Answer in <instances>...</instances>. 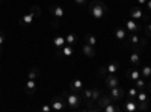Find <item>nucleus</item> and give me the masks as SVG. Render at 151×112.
I'll list each match as a JSON object with an SVG mask.
<instances>
[{
	"label": "nucleus",
	"instance_id": "39",
	"mask_svg": "<svg viewBox=\"0 0 151 112\" xmlns=\"http://www.w3.org/2000/svg\"><path fill=\"white\" fill-rule=\"evenodd\" d=\"M2 48H3V47H0V56H2Z\"/></svg>",
	"mask_w": 151,
	"mask_h": 112
},
{
	"label": "nucleus",
	"instance_id": "24",
	"mask_svg": "<svg viewBox=\"0 0 151 112\" xmlns=\"http://www.w3.org/2000/svg\"><path fill=\"white\" fill-rule=\"evenodd\" d=\"M65 41H67V44H70V46H76V44H77V35L73 33V32H70V33L65 36Z\"/></svg>",
	"mask_w": 151,
	"mask_h": 112
},
{
	"label": "nucleus",
	"instance_id": "5",
	"mask_svg": "<svg viewBox=\"0 0 151 112\" xmlns=\"http://www.w3.org/2000/svg\"><path fill=\"white\" fill-rule=\"evenodd\" d=\"M124 27H125V30H129L132 33H137L139 30H142V26L133 18H125L124 20Z\"/></svg>",
	"mask_w": 151,
	"mask_h": 112
},
{
	"label": "nucleus",
	"instance_id": "26",
	"mask_svg": "<svg viewBox=\"0 0 151 112\" xmlns=\"http://www.w3.org/2000/svg\"><path fill=\"white\" fill-rule=\"evenodd\" d=\"M141 76L145 79L151 77V65H142L141 67Z\"/></svg>",
	"mask_w": 151,
	"mask_h": 112
},
{
	"label": "nucleus",
	"instance_id": "38",
	"mask_svg": "<svg viewBox=\"0 0 151 112\" xmlns=\"http://www.w3.org/2000/svg\"><path fill=\"white\" fill-rule=\"evenodd\" d=\"M136 3H137V5H145L147 0H136Z\"/></svg>",
	"mask_w": 151,
	"mask_h": 112
},
{
	"label": "nucleus",
	"instance_id": "20",
	"mask_svg": "<svg viewBox=\"0 0 151 112\" xmlns=\"http://www.w3.org/2000/svg\"><path fill=\"white\" fill-rule=\"evenodd\" d=\"M130 64L133 67H141V52H132L130 55Z\"/></svg>",
	"mask_w": 151,
	"mask_h": 112
},
{
	"label": "nucleus",
	"instance_id": "10",
	"mask_svg": "<svg viewBox=\"0 0 151 112\" xmlns=\"http://www.w3.org/2000/svg\"><path fill=\"white\" fill-rule=\"evenodd\" d=\"M83 88H85V85H83V80L82 79H73L70 82V91H73V92L80 94L83 91Z\"/></svg>",
	"mask_w": 151,
	"mask_h": 112
},
{
	"label": "nucleus",
	"instance_id": "33",
	"mask_svg": "<svg viewBox=\"0 0 151 112\" xmlns=\"http://www.w3.org/2000/svg\"><path fill=\"white\" fill-rule=\"evenodd\" d=\"M74 3L77 5V6H80V8H83V6H86V5H89V3H88V0H74Z\"/></svg>",
	"mask_w": 151,
	"mask_h": 112
},
{
	"label": "nucleus",
	"instance_id": "25",
	"mask_svg": "<svg viewBox=\"0 0 151 112\" xmlns=\"http://www.w3.org/2000/svg\"><path fill=\"white\" fill-rule=\"evenodd\" d=\"M40 68L38 67H32L30 68V71H29V74H27V79H33V80H36L38 77H40Z\"/></svg>",
	"mask_w": 151,
	"mask_h": 112
},
{
	"label": "nucleus",
	"instance_id": "34",
	"mask_svg": "<svg viewBox=\"0 0 151 112\" xmlns=\"http://www.w3.org/2000/svg\"><path fill=\"white\" fill-rule=\"evenodd\" d=\"M40 111H42V112H52L53 109H52V105H42L40 108Z\"/></svg>",
	"mask_w": 151,
	"mask_h": 112
},
{
	"label": "nucleus",
	"instance_id": "4",
	"mask_svg": "<svg viewBox=\"0 0 151 112\" xmlns=\"http://www.w3.org/2000/svg\"><path fill=\"white\" fill-rule=\"evenodd\" d=\"M122 106H121V109L122 111H125V112H134V111H137V100L136 98H133V97H125V98H122Z\"/></svg>",
	"mask_w": 151,
	"mask_h": 112
},
{
	"label": "nucleus",
	"instance_id": "31",
	"mask_svg": "<svg viewBox=\"0 0 151 112\" xmlns=\"http://www.w3.org/2000/svg\"><path fill=\"white\" fill-rule=\"evenodd\" d=\"M107 74H109V73H107V68H106V65H100V68H98V76L104 79V77L107 76Z\"/></svg>",
	"mask_w": 151,
	"mask_h": 112
},
{
	"label": "nucleus",
	"instance_id": "14",
	"mask_svg": "<svg viewBox=\"0 0 151 112\" xmlns=\"http://www.w3.org/2000/svg\"><path fill=\"white\" fill-rule=\"evenodd\" d=\"M124 46H139V47L142 48V46H141V38H139L136 33H132L130 36H127V40L124 41Z\"/></svg>",
	"mask_w": 151,
	"mask_h": 112
},
{
	"label": "nucleus",
	"instance_id": "32",
	"mask_svg": "<svg viewBox=\"0 0 151 112\" xmlns=\"http://www.w3.org/2000/svg\"><path fill=\"white\" fill-rule=\"evenodd\" d=\"M145 36H147V38H151V21H148L147 23V26H145Z\"/></svg>",
	"mask_w": 151,
	"mask_h": 112
},
{
	"label": "nucleus",
	"instance_id": "11",
	"mask_svg": "<svg viewBox=\"0 0 151 112\" xmlns=\"http://www.w3.org/2000/svg\"><path fill=\"white\" fill-rule=\"evenodd\" d=\"M112 103V98H110V95H106V94H101V97L98 98V102H97V111H104V108L107 106V105H110Z\"/></svg>",
	"mask_w": 151,
	"mask_h": 112
},
{
	"label": "nucleus",
	"instance_id": "8",
	"mask_svg": "<svg viewBox=\"0 0 151 112\" xmlns=\"http://www.w3.org/2000/svg\"><path fill=\"white\" fill-rule=\"evenodd\" d=\"M147 17H148V15L141 9L139 5L130 8V18H133V20H141V18H147Z\"/></svg>",
	"mask_w": 151,
	"mask_h": 112
},
{
	"label": "nucleus",
	"instance_id": "18",
	"mask_svg": "<svg viewBox=\"0 0 151 112\" xmlns=\"http://www.w3.org/2000/svg\"><path fill=\"white\" fill-rule=\"evenodd\" d=\"M36 17H35V14L30 11L29 14H26V15H23L21 17V20H20V23L23 24V26H30V24L33 23V20H35Z\"/></svg>",
	"mask_w": 151,
	"mask_h": 112
},
{
	"label": "nucleus",
	"instance_id": "6",
	"mask_svg": "<svg viewBox=\"0 0 151 112\" xmlns=\"http://www.w3.org/2000/svg\"><path fill=\"white\" fill-rule=\"evenodd\" d=\"M109 95L112 98V102H121L124 98V95H125V91H124V88H121V86H115V88L109 90Z\"/></svg>",
	"mask_w": 151,
	"mask_h": 112
},
{
	"label": "nucleus",
	"instance_id": "7",
	"mask_svg": "<svg viewBox=\"0 0 151 112\" xmlns=\"http://www.w3.org/2000/svg\"><path fill=\"white\" fill-rule=\"evenodd\" d=\"M74 53V46H70V44H65L64 47H60L56 50V58H70L71 55Z\"/></svg>",
	"mask_w": 151,
	"mask_h": 112
},
{
	"label": "nucleus",
	"instance_id": "29",
	"mask_svg": "<svg viewBox=\"0 0 151 112\" xmlns=\"http://www.w3.org/2000/svg\"><path fill=\"white\" fill-rule=\"evenodd\" d=\"M30 11L35 14L36 18H40V17H41V8L38 6V5H32V6H30Z\"/></svg>",
	"mask_w": 151,
	"mask_h": 112
},
{
	"label": "nucleus",
	"instance_id": "27",
	"mask_svg": "<svg viewBox=\"0 0 151 112\" xmlns=\"http://www.w3.org/2000/svg\"><path fill=\"white\" fill-rule=\"evenodd\" d=\"M134 86L137 90H145L147 88V82L144 80V77H139V79L134 80Z\"/></svg>",
	"mask_w": 151,
	"mask_h": 112
},
{
	"label": "nucleus",
	"instance_id": "16",
	"mask_svg": "<svg viewBox=\"0 0 151 112\" xmlns=\"http://www.w3.org/2000/svg\"><path fill=\"white\" fill-rule=\"evenodd\" d=\"M82 53L86 56V58H94L95 56V53H97V50H95V47L94 46H89V44H83V47H82Z\"/></svg>",
	"mask_w": 151,
	"mask_h": 112
},
{
	"label": "nucleus",
	"instance_id": "40",
	"mask_svg": "<svg viewBox=\"0 0 151 112\" xmlns=\"http://www.w3.org/2000/svg\"><path fill=\"white\" fill-rule=\"evenodd\" d=\"M2 2H3V0H0V3H2Z\"/></svg>",
	"mask_w": 151,
	"mask_h": 112
},
{
	"label": "nucleus",
	"instance_id": "36",
	"mask_svg": "<svg viewBox=\"0 0 151 112\" xmlns=\"http://www.w3.org/2000/svg\"><path fill=\"white\" fill-rule=\"evenodd\" d=\"M145 6L148 8V11L151 12V0H147V3H145Z\"/></svg>",
	"mask_w": 151,
	"mask_h": 112
},
{
	"label": "nucleus",
	"instance_id": "35",
	"mask_svg": "<svg viewBox=\"0 0 151 112\" xmlns=\"http://www.w3.org/2000/svg\"><path fill=\"white\" fill-rule=\"evenodd\" d=\"M3 44H5V33L0 32V47H3Z\"/></svg>",
	"mask_w": 151,
	"mask_h": 112
},
{
	"label": "nucleus",
	"instance_id": "19",
	"mask_svg": "<svg viewBox=\"0 0 151 112\" xmlns=\"http://www.w3.org/2000/svg\"><path fill=\"white\" fill-rule=\"evenodd\" d=\"M115 38L118 41H125L127 40V30H125V27H115Z\"/></svg>",
	"mask_w": 151,
	"mask_h": 112
},
{
	"label": "nucleus",
	"instance_id": "23",
	"mask_svg": "<svg viewBox=\"0 0 151 112\" xmlns=\"http://www.w3.org/2000/svg\"><path fill=\"white\" fill-rule=\"evenodd\" d=\"M85 43L95 47V46L98 44V40H97V36H95L94 33H91V32H89V33H86V35H85Z\"/></svg>",
	"mask_w": 151,
	"mask_h": 112
},
{
	"label": "nucleus",
	"instance_id": "17",
	"mask_svg": "<svg viewBox=\"0 0 151 112\" xmlns=\"http://www.w3.org/2000/svg\"><path fill=\"white\" fill-rule=\"evenodd\" d=\"M136 100H137V103H151V98L148 97V92L145 90H139V91H137Z\"/></svg>",
	"mask_w": 151,
	"mask_h": 112
},
{
	"label": "nucleus",
	"instance_id": "28",
	"mask_svg": "<svg viewBox=\"0 0 151 112\" xmlns=\"http://www.w3.org/2000/svg\"><path fill=\"white\" fill-rule=\"evenodd\" d=\"M101 94H103V91H101V90H98V88H92V102H94V103H97V102H98V98L101 97Z\"/></svg>",
	"mask_w": 151,
	"mask_h": 112
},
{
	"label": "nucleus",
	"instance_id": "15",
	"mask_svg": "<svg viewBox=\"0 0 151 112\" xmlns=\"http://www.w3.org/2000/svg\"><path fill=\"white\" fill-rule=\"evenodd\" d=\"M125 76H127L130 80H136V79H139V77H142L141 76V70H139V67H133V68H130V70H127V73H125Z\"/></svg>",
	"mask_w": 151,
	"mask_h": 112
},
{
	"label": "nucleus",
	"instance_id": "9",
	"mask_svg": "<svg viewBox=\"0 0 151 112\" xmlns=\"http://www.w3.org/2000/svg\"><path fill=\"white\" fill-rule=\"evenodd\" d=\"M104 83L107 86V90L115 88V86H119V77L116 76V74H107V76L104 77Z\"/></svg>",
	"mask_w": 151,
	"mask_h": 112
},
{
	"label": "nucleus",
	"instance_id": "1",
	"mask_svg": "<svg viewBox=\"0 0 151 112\" xmlns=\"http://www.w3.org/2000/svg\"><path fill=\"white\" fill-rule=\"evenodd\" d=\"M106 12H107V6L101 0H92L89 3V14L92 15V18H95V20L103 18L106 15Z\"/></svg>",
	"mask_w": 151,
	"mask_h": 112
},
{
	"label": "nucleus",
	"instance_id": "37",
	"mask_svg": "<svg viewBox=\"0 0 151 112\" xmlns=\"http://www.w3.org/2000/svg\"><path fill=\"white\" fill-rule=\"evenodd\" d=\"M145 90H148V94L151 95V82H148V83H147V88H145Z\"/></svg>",
	"mask_w": 151,
	"mask_h": 112
},
{
	"label": "nucleus",
	"instance_id": "12",
	"mask_svg": "<svg viewBox=\"0 0 151 112\" xmlns=\"http://www.w3.org/2000/svg\"><path fill=\"white\" fill-rule=\"evenodd\" d=\"M48 11H50V14H52L55 18H58V20L64 17V8H62L60 5H50Z\"/></svg>",
	"mask_w": 151,
	"mask_h": 112
},
{
	"label": "nucleus",
	"instance_id": "30",
	"mask_svg": "<svg viewBox=\"0 0 151 112\" xmlns=\"http://www.w3.org/2000/svg\"><path fill=\"white\" fill-rule=\"evenodd\" d=\"M137 91H139V90H137L136 86H130V88L127 90V95H129V97H133V98H136V95H137Z\"/></svg>",
	"mask_w": 151,
	"mask_h": 112
},
{
	"label": "nucleus",
	"instance_id": "3",
	"mask_svg": "<svg viewBox=\"0 0 151 112\" xmlns=\"http://www.w3.org/2000/svg\"><path fill=\"white\" fill-rule=\"evenodd\" d=\"M50 105H52V109L56 111V112H60V111H65L68 108L67 105V100L62 95H58V97H53L52 102H50Z\"/></svg>",
	"mask_w": 151,
	"mask_h": 112
},
{
	"label": "nucleus",
	"instance_id": "13",
	"mask_svg": "<svg viewBox=\"0 0 151 112\" xmlns=\"http://www.w3.org/2000/svg\"><path fill=\"white\" fill-rule=\"evenodd\" d=\"M36 86H38L36 80H33V79H27L26 85H24V91H26L27 95H33L35 91H36Z\"/></svg>",
	"mask_w": 151,
	"mask_h": 112
},
{
	"label": "nucleus",
	"instance_id": "21",
	"mask_svg": "<svg viewBox=\"0 0 151 112\" xmlns=\"http://www.w3.org/2000/svg\"><path fill=\"white\" fill-rule=\"evenodd\" d=\"M106 68H107L109 74H116L119 71V62L118 61H112V62H109V64L106 65Z\"/></svg>",
	"mask_w": 151,
	"mask_h": 112
},
{
	"label": "nucleus",
	"instance_id": "2",
	"mask_svg": "<svg viewBox=\"0 0 151 112\" xmlns=\"http://www.w3.org/2000/svg\"><path fill=\"white\" fill-rule=\"evenodd\" d=\"M62 97L67 100V105L71 111H76V109H79L80 108V103L83 102L82 100V97L77 94V92H73V91H64L62 92Z\"/></svg>",
	"mask_w": 151,
	"mask_h": 112
},
{
	"label": "nucleus",
	"instance_id": "41",
	"mask_svg": "<svg viewBox=\"0 0 151 112\" xmlns=\"http://www.w3.org/2000/svg\"><path fill=\"white\" fill-rule=\"evenodd\" d=\"M150 50H151V47H150Z\"/></svg>",
	"mask_w": 151,
	"mask_h": 112
},
{
	"label": "nucleus",
	"instance_id": "22",
	"mask_svg": "<svg viewBox=\"0 0 151 112\" xmlns=\"http://www.w3.org/2000/svg\"><path fill=\"white\" fill-rule=\"evenodd\" d=\"M52 41H53V46L56 47V50H58V48H60V47H64V46L67 44V41H65V36H62V35L55 36V38H53Z\"/></svg>",
	"mask_w": 151,
	"mask_h": 112
}]
</instances>
